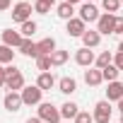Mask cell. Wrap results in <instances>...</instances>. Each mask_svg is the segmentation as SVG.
Instances as JSON below:
<instances>
[{
  "instance_id": "1",
  "label": "cell",
  "mask_w": 123,
  "mask_h": 123,
  "mask_svg": "<svg viewBox=\"0 0 123 123\" xmlns=\"http://www.w3.org/2000/svg\"><path fill=\"white\" fill-rule=\"evenodd\" d=\"M5 70H7V80H5L7 92H22L24 89V75H22V70L15 68V65H7Z\"/></svg>"
},
{
  "instance_id": "2",
  "label": "cell",
  "mask_w": 123,
  "mask_h": 123,
  "mask_svg": "<svg viewBox=\"0 0 123 123\" xmlns=\"http://www.w3.org/2000/svg\"><path fill=\"white\" fill-rule=\"evenodd\" d=\"M39 118L43 121V123H60V109L58 106H53L51 101H41L39 104Z\"/></svg>"
},
{
  "instance_id": "3",
  "label": "cell",
  "mask_w": 123,
  "mask_h": 123,
  "mask_svg": "<svg viewBox=\"0 0 123 123\" xmlns=\"http://www.w3.org/2000/svg\"><path fill=\"white\" fill-rule=\"evenodd\" d=\"M31 5L27 3V0H22V3H15L12 5V22H17V24H24V22H29L31 19Z\"/></svg>"
},
{
  "instance_id": "4",
  "label": "cell",
  "mask_w": 123,
  "mask_h": 123,
  "mask_svg": "<svg viewBox=\"0 0 123 123\" xmlns=\"http://www.w3.org/2000/svg\"><path fill=\"white\" fill-rule=\"evenodd\" d=\"M111 113H113V109H111V101H97L94 104V111H92V116H94V123H109L111 121Z\"/></svg>"
},
{
  "instance_id": "5",
  "label": "cell",
  "mask_w": 123,
  "mask_h": 123,
  "mask_svg": "<svg viewBox=\"0 0 123 123\" xmlns=\"http://www.w3.org/2000/svg\"><path fill=\"white\" fill-rule=\"evenodd\" d=\"M19 94H22V101H24L27 106H39V104H41V97H43V89H39L36 85H29V87H24Z\"/></svg>"
},
{
  "instance_id": "6",
  "label": "cell",
  "mask_w": 123,
  "mask_h": 123,
  "mask_svg": "<svg viewBox=\"0 0 123 123\" xmlns=\"http://www.w3.org/2000/svg\"><path fill=\"white\" fill-rule=\"evenodd\" d=\"M97 31L101 36H109L116 31V15H109V12H101L99 22H97Z\"/></svg>"
},
{
  "instance_id": "7",
  "label": "cell",
  "mask_w": 123,
  "mask_h": 123,
  "mask_svg": "<svg viewBox=\"0 0 123 123\" xmlns=\"http://www.w3.org/2000/svg\"><path fill=\"white\" fill-rule=\"evenodd\" d=\"M75 63L77 65H82V68H92L94 63H97V55H94V51L92 48H77V53H75Z\"/></svg>"
},
{
  "instance_id": "8",
  "label": "cell",
  "mask_w": 123,
  "mask_h": 123,
  "mask_svg": "<svg viewBox=\"0 0 123 123\" xmlns=\"http://www.w3.org/2000/svg\"><path fill=\"white\" fill-rule=\"evenodd\" d=\"M3 106H5L10 113H17V111L24 106L22 94H19V92H7V94H5V99H3Z\"/></svg>"
},
{
  "instance_id": "9",
  "label": "cell",
  "mask_w": 123,
  "mask_h": 123,
  "mask_svg": "<svg viewBox=\"0 0 123 123\" xmlns=\"http://www.w3.org/2000/svg\"><path fill=\"white\" fill-rule=\"evenodd\" d=\"M99 10H97V5L94 3H82V7H80V19L87 24V22H99Z\"/></svg>"
},
{
  "instance_id": "10",
  "label": "cell",
  "mask_w": 123,
  "mask_h": 123,
  "mask_svg": "<svg viewBox=\"0 0 123 123\" xmlns=\"http://www.w3.org/2000/svg\"><path fill=\"white\" fill-rule=\"evenodd\" d=\"M65 31H68V36H77V39H82V34L87 31V24H85L80 17H73L70 22H65Z\"/></svg>"
},
{
  "instance_id": "11",
  "label": "cell",
  "mask_w": 123,
  "mask_h": 123,
  "mask_svg": "<svg viewBox=\"0 0 123 123\" xmlns=\"http://www.w3.org/2000/svg\"><path fill=\"white\" fill-rule=\"evenodd\" d=\"M0 36H3V43H5V46H10V48H19V46H22V41H24V36H22L19 31H15V29H5Z\"/></svg>"
},
{
  "instance_id": "12",
  "label": "cell",
  "mask_w": 123,
  "mask_h": 123,
  "mask_svg": "<svg viewBox=\"0 0 123 123\" xmlns=\"http://www.w3.org/2000/svg\"><path fill=\"white\" fill-rule=\"evenodd\" d=\"M101 43V34L97 31V29H87L85 34H82V46L85 48H97Z\"/></svg>"
},
{
  "instance_id": "13",
  "label": "cell",
  "mask_w": 123,
  "mask_h": 123,
  "mask_svg": "<svg viewBox=\"0 0 123 123\" xmlns=\"http://www.w3.org/2000/svg\"><path fill=\"white\" fill-rule=\"evenodd\" d=\"M55 85H58V80L53 77V73H39V77H36V87H39V89L48 92V89H53Z\"/></svg>"
},
{
  "instance_id": "14",
  "label": "cell",
  "mask_w": 123,
  "mask_h": 123,
  "mask_svg": "<svg viewBox=\"0 0 123 123\" xmlns=\"http://www.w3.org/2000/svg\"><path fill=\"white\" fill-rule=\"evenodd\" d=\"M123 99V82H109L106 87V101H121Z\"/></svg>"
},
{
  "instance_id": "15",
  "label": "cell",
  "mask_w": 123,
  "mask_h": 123,
  "mask_svg": "<svg viewBox=\"0 0 123 123\" xmlns=\"http://www.w3.org/2000/svg\"><path fill=\"white\" fill-rule=\"evenodd\" d=\"M53 51H55V39L53 36H46V39H41L36 43V53L39 55H51Z\"/></svg>"
},
{
  "instance_id": "16",
  "label": "cell",
  "mask_w": 123,
  "mask_h": 123,
  "mask_svg": "<svg viewBox=\"0 0 123 123\" xmlns=\"http://www.w3.org/2000/svg\"><path fill=\"white\" fill-rule=\"evenodd\" d=\"M85 82H87L89 87H99V85L104 82L101 70H99V68H89V70H85Z\"/></svg>"
},
{
  "instance_id": "17",
  "label": "cell",
  "mask_w": 123,
  "mask_h": 123,
  "mask_svg": "<svg viewBox=\"0 0 123 123\" xmlns=\"http://www.w3.org/2000/svg\"><path fill=\"white\" fill-rule=\"evenodd\" d=\"M55 15H58L60 19L70 22V19L75 17V5H70V3H65V0H63V3H60V5L55 7Z\"/></svg>"
},
{
  "instance_id": "18",
  "label": "cell",
  "mask_w": 123,
  "mask_h": 123,
  "mask_svg": "<svg viewBox=\"0 0 123 123\" xmlns=\"http://www.w3.org/2000/svg\"><path fill=\"white\" fill-rule=\"evenodd\" d=\"M58 89L63 92V94H75V92H77L75 77H60V80H58Z\"/></svg>"
},
{
  "instance_id": "19",
  "label": "cell",
  "mask_w": 123,
  "mask_h": 123,
  "mask_svg": "<svg viewBox=\"0 0 123 123\" xmlns=\"http://www.w3.org/2000/svg\"><path fill=\"white\" fill-rule=\"evenodd\" d=\"M68 58H70V51H63V48H55L51 53V63L58 68V65H65L68 63Z\"/></svg>"
},
{
  "instance_id": "20",
  "label": "cell",
  "mask_w": 123,
  "mask_h": 123,
  "mask_svg": "<svg viewBox=\"0 0 123 123\" xmlns=\"http://www.w3.org/2000/svg\"><path fill=\"white\" fill-rule=\"evenodd\" d=\"M77 113H80V106H77L75 101H65L63 106H60V116H63V118H73V121H75Z\"/></svg>"
},
{
  "instance_id": "21",
  "label": "cell",
  "mask_w": 123,
  "mask_h": 123,
  "mask_svg": "<svg viewBox=\"0 0 123 123\" xmlns=\"http://www.w3.org/2000/svg\"><path fill=\"white\" fill-rule=\"evenodd\" d=\"M19 53H22V55H27V58H39V53H36V43H34L31 39H24V41H22Z\"/></svg>"
},
{
  "instance_id": "22",
  "label": "cell",
  "mask_w": 123,
  "mask_h": 123,
  "mask_svg": "<svg viewBox=\"0 0 123 123\" xmlns=\"http://www.w3.org/2000/svg\"><path fill=\"white\" fill-rule=\"evenodd\" d=\"M12 60H15V51L5 43H0V65H12Z\"/></svg>"
},
{
  "instance_id": "23",
  "label": "cell",
  "mask_w": 123,
  "mask_h": 123,
  "mask_svg": "<svg viewBox=\"0 0 123 123\" xmlns=\"http://www.w3.org/2000/svg\"><path fill=\"white\" fill-rule=\"evenodd\" d=\"M111 63H113V53H111V51H101V53L97 55V63H94V65H97L99 70H104V68H109Z\"/></svg>"
},
{
  "instance_id": "24",
  "label": "cell",
  "mask_w": 123,
  "mask_h": 123,
  "mask_svg": "<svg viewBox=\"0 0 123 123\" xmlns=\"http://www.w3.org/2000/svg\"><path fill=\"white\" fill-rule=\"evenodd\" d=\"M36 29H39V24H36V22H31V19H29V22H24V24H19V34H22L24 39H31V36L36 34Z\"/></svg>"
},
{
  "instance_id": "25",
  "label": "cell",
  "mask_w": 123,
  "mask_h": 123,
  "mask_svg": "<svg viewBox=\"0 0 123 123\" xmlns=\"http://www.w3.org/2000/svg\"><path fill=\"white\" fill-rule=\"evenodd\" d=\"M118 73H121V70H118V68L111 63L109 68H104V70H101V75H104V82H116V80H118Z\"/></svg>"
},
{
  "instance_id": "26",
  "label": "cell",
  "mask_w": 123,
  "mask_h": 123,
  "mask_svg": "<svg viewBox=\"0 0 123 123\" xmlns=\"http://www.w3.org/2000/svg\"><path fill=\"white\" fill-rule=\"evenodd\" d=\"M51 68H53L51 55H39V58H36V70H39V73H48Z\"/></svg>"
},
{
  "instance_id": "27",
  "label": "cell",
  "mask_w": 123,
  "mask_h": 123,
  "mask_svg": "<svg viewBox=\"0 0 123 123\" xmlns=\"http://www.w3.org/2000/svg\"><path fill=\"white\" fill-rule=\"evenodd\" d=\"M101 7H104V12L116 15V12L121 10V0H101Z\"/></svg>"
},
{
  "instance_id": "28",
  "label": "cell",
  "mask_w": 123,
  "mask_h": 123,
  "mask_svg": "<svg viewBox=\"0 0 123 123\" xmlns=\"http://www.w3.org/2000/svg\"><path fill=\"white\" fill-rule=\"evenodd\" d=\"M51 7H53V5L46 3V0H36V3H34V12H39V15H48Z\"/></svg>"
},
{
  "instance_id": "29",
  "label": "cell",
  "mask_w": 123,
  "mask_h": 123,
  "mask_svg": "<svg viewBox=\"0 0 123 123\" xmlns=\"http://www.w3.org/2000/svg\"><path fill=\"white\" fill-rule=\"evenodd\" d=\"M75 123H94V116H92L89 111H80V113L75 116Z\"/></svg>"
},
{
  "instance_id": "30",
  "label": "cell",
  "mask_w": 123,
  "mask_h": 123,
  "mask_svg": "<svg viewBox=\"0 0 123 123\" xmlns=\"http://www.w3.org/2000/svg\"><path fill=\"white\" fill-rule=\"evenodd\" d=\"M113 65H116L118 70H123V53H116V55H113Z\"/></svg>"
},
{
  "instance_id": "31",
  "label": "cell",
  "mask_w": 123,
  "mask_h": 123,
  "mask_svg": "<svg viewBox=\"0 0 123 123\" xmlns=\"http://www.w3.org/2000/svg\"><path fill=\"white\" fill-rule=\"evenodd\" d=\"M5 80H7V70L5 65H0V87H5Z\"/></svg>"
},
{
  "instance_id": "32",
  "label": "cell",
  "mask_w": 123,
  "mask_h": 123,
  "mask_svg": "<svg viewBox=\"0 0 123 123\" xmlns=\"http://www.w3.org/2000/svg\"><path fill=\"white\" fill-rule=\"evenodd\" d=\"M10 7H12V0H0V12H5Z\"/></svg>"
},
{
  "instance_id": "33",
  "label": "cell",
  "mask_w": 123,
  "mask_h": 123,
  "mask_svg": "<svg viewBox=\"0 0 123 123\" xmlns=\"http://www.w3.org/2000/svg\"><path fill=\"white\" fill-rule=\"evenodd\" d=\"M113 34H123V17H116V31Z\"/></svg>"
},
{
  "instance_id": "34",
  "label": "cell",
  "mask_w": 123,
  "mask_h": 123,
  "mask_svg": "<svg viewBox=\"0 0 123 123\" xmlns=\"http://www.w3.org/2000/svg\"><path fill=\"white\" fill-rule=\"evenodd\" d=\"M24 123H43V121H41V118H39V116H36V118H27V121H24Z\"/></svg>"
},
{
  "instance_id": "35",
  "label": "cell",
  "mask_w": 123,
  "mask_h": 123,
  "mask_svg": "<svg viewBox=\"0 0 123 123\" xmlns=\"http://www.w3.org/2000/svg\"><path fill=\"white\" fill-rule=\"evenodd\" d=\"M116 53H123V39H121V43H118V51Z\"/></svg>"
},
{
  "instance_id": "36",
  "label": "cell",
  "mask_w": 123,
  "mask_h": 123,
  "mask_svg": "<svg viewBox=\"0 0 123 123\" xmlns=\"http://www.w3.org/2000/svg\"><path fill=\"white\" fill-rule=\"evenodd\" d=\"M118 111H121V113H123V99H121V101H118Z\"/></svg>"
},
{
  "instance_id": "37",
  "label": "cell",
  "mask_w": 123,
  "mask_h": 123,
  "mask_svg": "<svg viewBox=\"0 0 123 123\" xmlns=\"http://www.w3.org/2000/svg\"><path fill=\"white\" fill-rule=\"evenodd\" d=\"M65 3H70V5H75V3H80V0H65Z\"/></svg>"
},
{
  "instance_id": "38",
  "label": "cell",
  "mask_w": 123,
  "mask_h": 123,
  "mask_svg": "<svg viewBox=\"0 0 123 123\" xmlns=\"http://www.w3.org/2000/svg\"><path fill=\"white\" fill-rule=\"evenodd\" d=\"M46 3H51V5H55V0H46Z\"/></svg>"
},
{
  "instance_id": "39",
  "label": "cell",
  "mask_w": 123,
  "mask_h": 123,
  "mask_svg": "<svg viewBox=\"0 0 123 123\" xmlns=\"http://www.w3.org/2000/svg\"><path fill=\"white\" fill-rule=\"evenodd\" d=\"M121 123H123V113H121Z\"/></svg>"
},
{
  "instance_id": "40",
  "label": "cell",
  "mask_w": 123,
  "mask_h": 123,
  "mask_svg": "<svg viewBox=\"0 0 123 123\" xmlns=\"http://www.w3.org/2000/svg\"><path fill=\"white\" fill-rule=\"evenodd\" d=\"M85 3H92V0H85Z\"/></svg>"
},
{
  "instance_id": "41",
  "label": "cell",
  "mask_w": 123,
  "mask_h": 123,
  "mask_svg": "<svg viewBox=\"0 0 123 123\" xmlns=\"http://www.w3.org/2000/svg\"><path fill=\"white\" fill-rule=\"evenodd\" d=\"M121 7H123V0H121Z\"/></svg>"
}]
</instances>
